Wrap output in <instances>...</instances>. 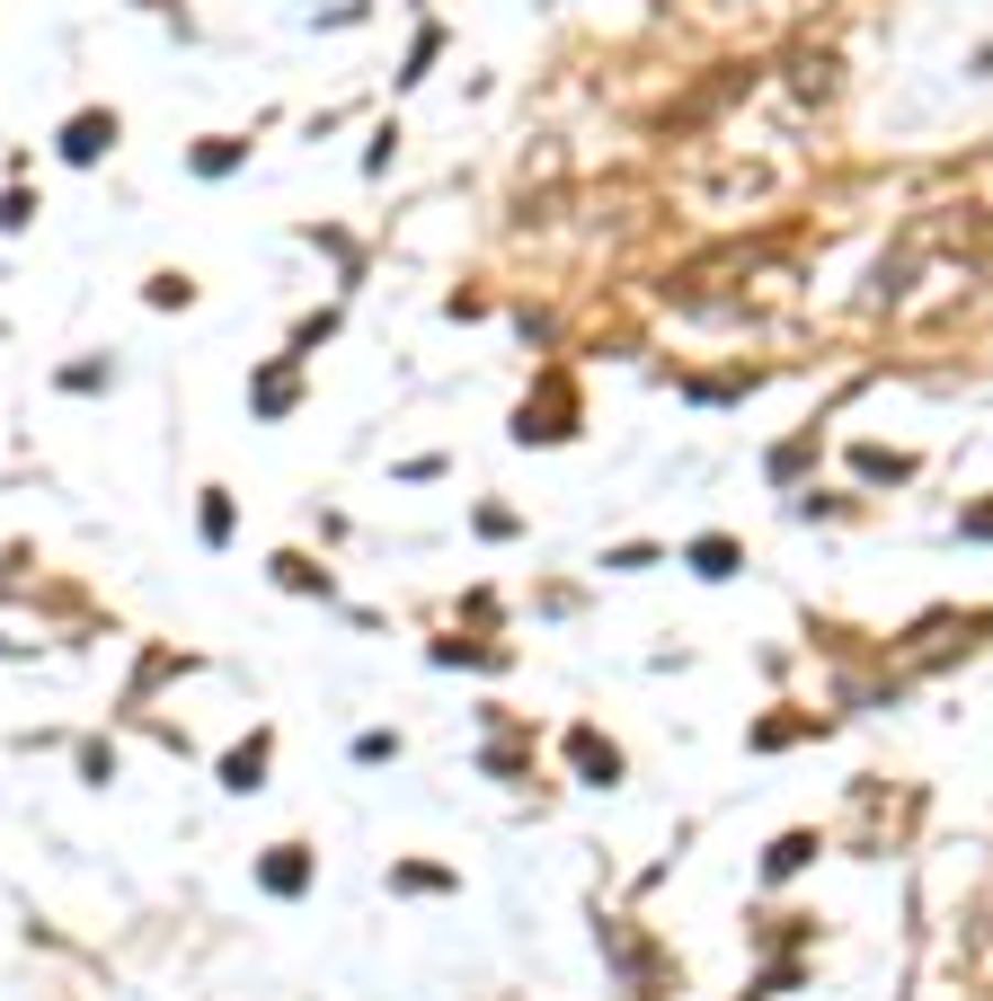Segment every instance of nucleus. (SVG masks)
Listing matches in <instances>:
<instances>
[{
    "label": "nucleus",
    "mask_w": 993,
    "mask_h": 1001,
    "mask_svg": "<svg viewBox=\"0 0 993 1001\" xmlns=\"http://www.w3.org/2000/svg\"><path fill=\"white\" fill-rule=\"evenodd\" d=\"M107 133H116L107 116H80V124L63 133V160H98V151H107Z\"/></svg>",
    "instance_id": "obj_1"
},
{
    "label": "nucleus",
    "mask_w": 993,
    "mask_h": 1001,
    "mask_svg": "<svg viewBox=\"0 0 993 1001\" xmlns=\"http://www.w3.org/2000/svg\"><path fill=\"white\" fill-rule=\"evenodd\" d=\"M692 558H701V576H727V567H736V541H701Z\"/></svg>",
    "instance_id": "obj_2"
},
{
    "label": "nucleus",
    "mask_w": 993,
    "mask_h": 1001,
    "mask_svg": "<svg viewBox=\"0 0 993 1001\" xmlns=\"http://www.w3.org/2000/svg\"><path fill=\"white\" fill-rule=\"evenodd\" d=\"M302 878H311V860H302V851H293V860H267V886H302Z\"/></svg>",
    "instance_id": "obj_3"
}]
</instances>
